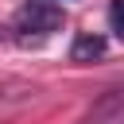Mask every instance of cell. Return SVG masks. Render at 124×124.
I'll return each instance as SVG.
<instances>
[{
  "label": "cell",
  "mask_w": 124,
  "mask_h": 124,
  "mask_svg": "<svg viewBox=\"0 0 124 124\" xmlns=\"http://www.w3.org/2000/svg\"><path fill=\"white\" fill-rule=\"evenodd\" d=\"M108 31L116 39H124V0H112L108 4Z\"/></svg>",
  "instance_id": "obj_3"
},
{
  "label": "cell",
  "mask_w": 124,
  "mask_h": 124,
  "mask_svg": "<svg viewBox=\"0 0 124 124\" xmlns=\"http://www.w3.org/2000/svg\"><path fill=\"white\" fill-rule=\"evenodd\" d=\"M108 43L105 35H93V31H81L74 43H70V62H93V58H105Z\"/></svg>",
  "instance_id": "obj_2"
},
{
  "label": "cell",
  "mask_w": 124,
  "mask_h": 124,
  "mask_svg": "<svg viewBox=\"0 0 124 124\" xmlns=\"http://www.w3.org/2000/svg\"><path fill=\"white\" fill-rule=\"evenodd\" d=\"M19 31H35V35H54L62 23H66V16H62V8L58 4H50V0H31L23 12H19Z\"/></svg>",
  "instance_id": "obj_1"
},
{
  "label": "cell",
  "mask_w": 124,
  "mask_h": 124,
  "mask_svg": "<svg viewBox=\"0 0 124 124\" xmlns=\"http://www.w3.org/2000/svg\"><path fill=\"white\" fill-rule=\"evenodd\" d=\"M50 4H58V0H50Z\"/></svg>",
  "instance_id": "obj_4"
}]
</instances>
